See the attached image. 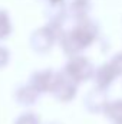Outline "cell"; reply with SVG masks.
Instances as JSON below:
<instances>
[{
	"instance_id": "obj_1",
	"label": "cell",
	"mask_w": 122,
	"mask_h": 124,
	"mask_svg": "<svg viewBox=\"0 0 122 124\" xmlns=\"http://www.w3.org/2000/svg\"><path fill=\"white\" fill-rule=\"evenodd\" d=\"M62 78V74L53 72V71H42L33 75L32 78V85L40 93V91H50L53 93L55 88L58 87L59 81Z\"/></svg>"
},
{
	"instance_id": "obj_2",
	"label": "cell",
	"mask_w": 122,
	"mask_h": 124,
	"mask_svg": "<svg viewBox=\"0 0 122 124\" xmlns=\"http://www.w3.org/2000/svg\"><path fill=\"white\" fill-rule=\"evenodd\" d=\"M53 39L55 36L52 35V32L49 29H42L32 36V46L37 51H47L52 46Z\"/></svg>"
},
{
	"instance_id": "obj_3",
	"label": "cell",
	"mask_w": 122,
	"mask_h": 124,
	"mask_svg": "<svg viewBox=\"0 0 122 124\" xmlns=\"http://www.w3.org/2000/svg\"><path fill=\"white\" fill-rule=\"evenodd\" d=\"M37 94H39V91L30 84V85L23 87L17 91V100L20 101V104L30 105V104H34V101L37 98Z\"/></svg>"
},
{
	"instance_id": "obj_4",
	"label": "cell",
	"mask_w": 122,
	"mask_h": 124,
	"mask_svg": "<svg viewBox=\"0 0 122 124\" xmlns=\"http://www.w3.org/2000/svg\"><path fill=\"white\" fill-rule=\"evenodd\" d=\"M10 32V23L6 16V13L0 12V38H4Z\"/></svg>"
},
{
	"instance_id": "obj_5",
	"label": "cell",
	"mask_w": 122,
	"mask_h": 124,
	"mask_svg": "<svg viewBox=\"0 0 122 124\" xmlns=\"http://www.w3.org/2000/svg\"><path fill=\"white\" fill-rule=\"evenodd\" d=\"M16 124H39V118L32 113H26L17 120Z\"/></svg>"
},
{
	"instance_id": "obj_6",
	"label": "cell",
	"mask_w": 122,
	"mask_h": 124,
	"mask_svg": "<svg viewBox=\"0 0 122 124\" xmlns=\"http://www.w3.org/2000/svg\"><path fill=\"white\" fill-rule=\"evenodd\" d=\"M9 61V54L3 49V48H0V68L1 66H4L6 63Z\"/></svg>"
},
{
	"instance_id": "obj_7",
	"label": "cell",
	"mask_w": 122,
	"mask_h": 124,
	"mask_svg": "<svg viewBox=\"0 0 122 124\" xmlns=\"http://www.w3.org/2000/svg\"><path fill=\"white\" fill-rule=\"evenodd\" d=\"M50 124H55V123H50Z\"/></svg>"
}]
</instances>
